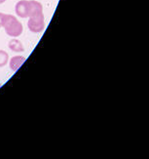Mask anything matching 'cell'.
<instances>
[{
  "label": "cell",
  "mask_w": 149,
  "mask_h": 159,
  "mask_svg": "<svg viewBox=\"0 0 149 159\" xmlns=\"http://www.w3.org/2000/svg\"><path fill=\"white\" fill-rule=\"evenodd\" d=\"M15 12L20 18L25 19L43 13V6L36 0H20L15 6Z\"/></svg>",
  "instance_id": "cell-1"
},
{
  "label": "cell",
  "mask_w": 149,
  "mask_h": 159,
  "mask_svg": "<svg viewBox=\"0 0 149 159\" xmlns=\"http://www.w3.org/2000/svg\"><path fill=\"white\" fill-rule=\"evenodd\" d=\"M1 27L5 30L7 35L14 38L19 37L24 30L22 23L15 16L10 15V14H3Z\"/></svg>",
  "instance_id": "cell-2"
},
{
  "label": "cell",
  "mask_w": 149,
  "mask_h": 159,
  "mask_svg": "<svg viewBox=\"0 0 149 159\" xmlns=\"http://www.w3.org/2000/svg\"><path fill=\"white\" fill-rule=\"evenodd\" d=\"M28 27L31 32L39 33L42 32L45 29V18L44 14H38V15H34L28 18Z\"/></svg>",
  "instance_id": "cell-3"
},
{
  "label": "cell",
  "mask_w": 149,
  "mask_h": 159,
  "mask_svg": "<svg viewBox=\"0 0 149 159\" xmlns=\"http://www.w3.org/2000/svg\"><path fill=\"white\" fill-rule=\"evenodd\" d=\"M25 58L23 57V56H15L11 58V60H9V66H10V68L13 70V71H17L25 61Z\"/></svg>",
  "instance_id": "cell-4"
},
{
  "label": "cell",
  "mask_w": 149,
  "mask_h": 159,
  "mask_svg": "<svg viewBox=\"0 0 149 159\" xmlns=\"http://www.w3.org/2000/svg\"><path fill=\"white\" fill-rule=\"evenodd\" d=\"M8 46L10 48V50L15 53H23L24 51V44L22 43V41H20L17 38H12L9 41Z\"/></svg>",
  "instance_id": "cell-5"
},
{
  "label": "cell",
  "mask_w": 149,
  "mask_h": 159,
  "mask_svg": "<svg viewBox=\"0 0 149 159\" xmlns=\"http://www.w3.org/2000/svg\"><path fill=\"white\" fill-rule=\"evenodd\" d=\"M9 63V55L4 50H0V67H4Z\"/></svg>",
  "instance_id": "cell-6"
},
{
  "label": "cell",
  "mask_w": 149,
  "mask_h": 159,
  "mask_svg": "<svg viewBox=\"0 0 149 159\" xmlns=\"http://www.w3.org/2000/svg\"><path fill=\"white\" fill-rule=\"evenodd\" d=\"M4 13H0V29H1V22H2V17Z\"/></svg>",
  "instance_id": "cell-7"
},
{
  "label": "cell",
  "mask_w": 149,
  "mask_h": 159,
  "mask_svg": "<svg viewBox=\"0 0 149 159\" xmlns=\"http://www.w3.org/2000/svg\"><path fill=\"white\" fill-rule=\"evenodd\" d=\"M5 1H6V0H0V4H3Z\"/></svg>",
  "instance_id": "cell-8"
},
{
  "label": "cell",
  "mask_w": 149,
  "mask_h": 159,
  "mask_svg": "<svg viewBox=\"0 0 149 159\" xmlns=\"http://www.w3.org/2000/svg\"><path fill=\"white\" fill-rule=\"evenodd\" d=\"M1 85H2V84H1V83H0V87H1Z\"/></svg>",
  "instance_id": "cell-9"
}]
</instances>
